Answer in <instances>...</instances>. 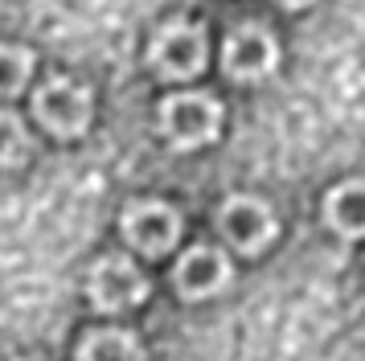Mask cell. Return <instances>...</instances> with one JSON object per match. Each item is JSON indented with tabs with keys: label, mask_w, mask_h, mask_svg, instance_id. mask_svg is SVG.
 <instances>
[{
	"label": "cell",
	"mask_w": 365,
	"mask_h": 361,
	"mask_svg": "<svg viewBox=\"0 0 365 361\" xmlns=\"http://www.w3.org/2000/svg\"><path fill=\"white\" fill-rule=\"evenodd\" d=\"M173 279H177V292L185 300H205V295H217L230 283V259L217 246H193L181 255Z\"/></svg>",
	"instance_id": "cell-8"
},
{
	"label": "cell",
	"mask_w": 365,
	"mask_h": 361,
	"mask_svg": "<svg viewBox=\"0 0 365 361\" xmlns=\"http://www.w3.org/2000/svg\"><path fill=\"white\" fill-rule=\"evenodd\" d=\"M123 238L144 255H165L181 238V213L165 201H132L123 210Z\"/></svg>",
	"instance_id": "cell-6"
},
{
	"label": "cell",
	"mask_w": 365,
	"mask_h": 361,
	"mask_svg": "<svg viewBox=\"0 0 365 361\" xmlns=\"http://www.w3.org/2000/svg\"><path fill=\"white\" fill-rule=\"evenodd\" d=\"M34 74V54L25 46H4L0 41V98L17 95Z\"/></svg>",
	"instance_id": "cell-11"
},
{
	"label": "cell",
	"mask_w": 365,
	"mask_h": 361,
	"mask_svg": "<svg viewBox=\"0 0 365 361\" xmlns=\"http://www.w3.org/2000/svg\"><path fill=\"white\" fill-rule=\"evenodd\" d=\"M205 33L193 25V21H168L156 29L148 46V62L156 66V74L160 78H173V82H185L201 74V66H205Z\"/></svg>",
	"instance_id": "cell-2"
},
{
	"label": "cell",
	"mask_w": 365,
	"mask_h": 361,
	"mask_svg": "<svg viewBox=\"0 0 365 361\" xmlns=\"http://www.w3.org/2000/svg\"><path fill=\"white\" fill-rule=\"evenodd\" d=\"M34 111L53 136L74 140V136H83L91 128V91L78 86L74 78H50L37 91Z\"/></svg>",
	"instance_id": "cell-3"
},
{
	"label": "cell",
	"mask_w": 365,
	"mask_h": 361,
	"mask_svg": "<svg viewBox=\"0 0 365 361\" xmlns=\"http://www.w3.org/2000/svg\"><path fill=\"white\" fill-rule=\"evenodd\" d=\"M25 152H29V131H25V123L13 111H0V168L25 161Z\"/></svg>",
	"instance_id": "cell-12"
},
{
	"label": "cell",
	"mask_w": 365,
	"mask_h": 361,
	"mask_svg": "<svg viewBox=\"0 0 365 361\" xmlns=\"http://www.w3.org/2000/svg\"><path fill=\"white\" fill-rule=\"evenodd\" d=\"M217 222H222L226 243L247 250V255H259L275 238V213L267 210L259 197H230L217 213Z\"/></svg>",
	"instance_id": "cell-7"
},
{
	"label": "cell",
	"mask_w": 365,
	"mask_h": 361,
	"mask_svg": "<svg viewBox=\"0 0 365 361\" xmlns=\"http://www.w3.org/2000/svg\"><path fill=\"white\" fill-rule=\"evenodd\" d=\"M279 4H287V9H304V4H312V0H279Z\"/></svg>",
	"instance_id": "cell-13"
},
{
	"label": "cell",
	"mask_w": 365,
	"mask_h": 361,
	"mask_svg": "<svg viewBox=\"0 0 365 361\" xmlns=\"http://www.w3.org/2000/svg\"><path fill=\"white\" fill-rule=\"evenodd\" d=\"M78 361H144L140 345L123 328H99L78 345Z\"/></svg>",
	"instance_id": "cell-10"
},
{
	"label": "cell",
	"mask_w": 365,
	"mask_h": 361,
	"mask_svg": "<svg viewBox=\"0 0 365 361\" xmlns=\"http://www.w3.org/2000/svg\"><path fill=\"white\" fill-rule=\"evenodd\" d=\"M222 66L238 82H259L279 66V46L263 25H238L222 46Z\"/></svg>",
	"instance_id": "cell-5"
},
{
	"label": "cell",
	"mask_w": 365,
	"mask_h": 361,
	"mask_svg": "<svg viewBox=\"0 0 365 361\" xmlns=\"http://www.w3.org/2000/svg\"><path fill=\"white\" fill-rule=\"evenodd\" d=\"M86 292H91V304L99 312H123L135 308L144 295H148V283L135 271L132 259L123 255H107L91 267V279H86Z\"/></svg>",
	"instance_id": "cell-4"
},
{
	"label": "cell",
	"mask_w": 365,
	"mask_h": 361,
	"mask_svg": "<svg viewBox=\"0 0 365 361\" xmlns=\"http://www.w3.org/2000/svg\"><path fill=\"white\" fill-rule=\"evenodd\" d=\"M160 128L173 148H201L222 128V107H217V98L197 95V91L168 95L160 107Z\"/></svg>",
	"instance_id": "cell-1"
},
{
	"label": "cell",
	"mask_w": 365,
	"mask_h": 361,
	"mask_svg": "<svg viewBox=\"0 0 365 361\" xmlns=\"http://www.w3.org/2000/svg\"><path fill=\"white\" fill-rule=\"evenodd\" d=\"M324 218L341 238H365V180H345L324 197Z\"/></svg>",
	"instance_id": "cell-9"
}]
</instances>
